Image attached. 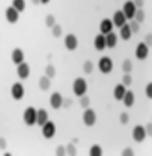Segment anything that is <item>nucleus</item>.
<instances>
[{"label": "nucleus", "instance_id": "f257e3e1", "mask_svg": "<svg viewBox=\"0 0 152 156\" xmlns=\"http://www.w3.org/2000/svg\"><path fill=\"white\" fill-rule=\"evenodd\" d=\"M88 90V85L87 81L83 78H76L73 82V93L76 97H81L85 95Z\"/></svg>", "mask_w": 152, "mask_h": 156}, {"label": "nucleus", "instance_id": "f03ea898", "mask_svg": "<svg viewBox=\"0 0 152 156\" xmlns=\"http://www.w3.org/2000/svg\"><path fill=\"white\" fill-rule=\"evenodd\" d=\"M36 118H37V110L32 106L26 107L24 113H23V120L27 126H33L36 124Z\"/></svg>", "mask_w": 152, "mask_h": 156}, {"label": "nucleus", "instance_id": "7ed1b4c3", "mask_svg": "<svg viewBox=\"0 0 152 156\" xmlns=\"http://www.w3.org/2000/svg\"><path fill=\"white\" fill-rule=\"evenodd\" d=\"M98 68L102 74H109L113 70V61L108 56H103L98 62Z\"/></svg>", "mask_w": 152, "mask_h": 156}, {"label": "nucleus", "instance_id": "20e7f679", "mask_svg": "<svg viewBox=\"0 0 152 156\" xmlns=\"http://www.w3.org/2000/svg\"><path fill=\"white\" fill-rule=\"evenodd\" d=\"M82 120H83V124L86 125V126H93L95 123H96V113H95V111L93 110V108H85V112H83V115H82Z\"/></svg>", "mask_w": 152, "mask_h": 156}, {"label": "nucleus", "instance_id": "39448f33", "mask_svg": "<svg viewBox=\"0 0 152 156\" xmlns=\"http://www.w3.org/2000/svg\"><path fill=\"white\" fill-rule=\"evenodd\" d=\"M56 133V125L54 122L48 120L45 124L42 125V135L44 138L47 140H51Z\"/></svg>", "mask_w": 152, "mask_h": 156}, {"label": "nucleus", "instance_id": "423d86ee", "mask_svg": "<svg viewBox=\"0 0 152 156\" xmlns=\"http://www.w3.org/2000/svg\"><path fill=\"white\" fill-rule=\"evenodd\" d=\"M11 95L14 100H22L25 95V88L22 82H14L11 87Z\"/></svg>", "mask_w": 152, "mask_h": 156}, {"label": "nucleus", "instance_id": "0eeeda50", "mask_svg": "<svg viewBox=\"0 0 152 156\" xmlns=\"http://www.w3.org/2000/svg\"><path fill=\"white\" fill-rule=\"evenodd\" d=\"M147 135H146V131L145 128L143 125H136L132 130V138L137 142V143H141L146 140Z\"/></svg>", "mask_w": 152, "mask_h": 156}, {"label": "nucleus", "instance_id": "6e6552de", "mask_svg": "<svg viewBox=\"0 0 152 156\" xmlns=\"http://www.w3.org/2000/svg\"><path fill=\"white\" fill-rule=\"evenodd\" d=\"M64 47L69 51L76 50L77 47H78V39L76 37V35H74V34H68L64 37Z\"/></svg>", "mask_w": 152, "mask_h": 156}, {"label": "nucleus", "instance_id": "1a4fd4ad", "mask_svg": "<svg viewBox=\"0 0 152 156\" xmlns=\"http://www.w3.org/2000/svg\"><path fill=\"white\" fill-rule=\"evenodd\" d=\"M149 48H150V47H147L144 42H140L139 44L137 45V48H136V51H134L136 57H137L138 60H140V61L147 58L149 52H150V49H149Z\"/></svg>", "mask_w": 152, "mask_h": 156}, {"label": "nucleus", "instance_id": "9d476101", "mask_svg": "<svg viewBox=\"0 0 152 156\" xmlns=\"http://www.w3.org/2000/svg\"><path fill=\"white\" fill-rule=\"evenodd\" d=\"M49 103H50V106L54 110L61 108L62 105H63V97H62V94L60 92H54L50 95Z\"/></svg>", "mask_w": 152, "mask_h": 156}, {"label": "nucleus", "instance_id": "9b49d317", "mask_svg": "<svg viewBox=\"0 0 152 156\" xmlns=\"http://www.w3.org/2000/svg\"><path fill=\"white\" fill-rule=\"evenodd\" d=\"M121 11L125 14V17H126L127 19H131V20H132L133 17H134V13L137 11V7H136V5L133 4L132 0H128V1H126V2L124 4Z\"/></svg>", "mask_w": 152, "mask_h": 156}, {"label": "nucleus", "instance_id": "f8f14e48", "mask_svg": "<svg viewBox=\"0 0 152 156\" xmlns=\"http://www.w3.org/2000/svg\"><path fill=\"white\" fill-rule=\"evenodd\" d=\"M5 18L7 20V23L10 24H16L19 20V12L13 7V6H9L5 11Z\"/></svg>", "mask_w": 152, "mask_h": 156}, {"label": "nucleus", "instance_id": "ddd939ff", "mask_svg": "<svg viewBox=\"0 0 152 156\" xmlns=\"http://www.w3.org/2000/svg\"><path fill=\"white\" fill-rule=\"evenodd\" d=\"M30 73H31V69H30L29 63L22 62L20 65L17 66V75L20 80H26L30 76Z\"/></svg>", "mask_w": 152, "mask_h": 156}, {"label": "nucleus", "instance_id": "4468645a", "mask_svg": "<svg viewBox=\"0 0 152 156\" xmlns=\"http://www.w3.org/2000/svg\"><path fill=\"white\" fill-rule=\"evenodd\" d=\"M126 22H127V18L125 17V14L123 13L121 10L115 11V12L113 13L112 23H113L114 26H116V27H121L124 24H126Z\"/></svg>", "mask_w": 152, "mask_h": 156}, {"label": "nucleus", "instance_id": "2eb2a0df", "mask_svg": "<svg viewBox=\"0 0 152 156\" xmlns=\"http://www.w3.org/2000/svg\"><path fill=\"white\" fill-rule=\"evenodd\" d=\"M113 23H112V19H108V18H105V19H102L101 23H100V26H99V29H100V34L102 35H107V34H109V32H112L113 31Z\"/></svg>", "mask_w": 152, "mask_h": 156}, {"label": "nucleus", "instance_id": "dca6fc26", "mask_svg": "<svg viewBox=\"0 0 152 156\" xmlns=\"http://www.w3.org/2000/svg\"><path fill=\"white\" fill-rule=\"evenodd\" d=\"M11 58H12V62L16 66L20 65L22 62H24V58H25L24 51H23L20 48H16V49H13L12 54H11Z\"/></svg>", "mask_w": 152, "mask_h": 156}, {"label": "nucleus", "instance_id": "f3484780", "mask_svg": "<svg viewBox=\"0 0 152 156\" xmlns=\"http://www.w3.org/2000/svg\"><path fill=\"white\" fill-rule=\"evenodd\" d=\"M105 38H106V48L108 49H113L116 47L118 44V35L115 32H109L107 35H105Z\"/></svg>", "mask_w": 152, "mask_h": 156}, {"label": "nucleus", "instance_id": "a211bd4d", "mask_svg": "<svg viewBox=\"0 0 152 156\" xmlns=\"http://www.w3.org/2000/svg\"><path fill=\"white\" fill-rule=\"evenodd\" d=\"M94 48L98 51H103L106 49V38H105V35L99 34V35L95 36V38H94Z\"/></svg>", "mask_w": 152, "mask_h": 156}, {"label": "nucleus", "instance_id": "6ab92c4d", "mask_svg": "<svg viewBox=\"0 0 152 156\" xmlns=\"http://www.w3.org/2000/svg\"><path fill=\"white\" fill-rule=\"evenodd\" d=\"M49 120V113L44 108H39L37 111V118H36V124L38 126H42Z\"/></svg>", "mask_w": 152, "mask_h": 156}, {"label": "nucleus", "instance_id": "aec40b11", "mask_svg": "<svg viewBox=\"0 0 152 156\" xmlns=\"http://www.w3.org/2000/svg\"><path fill=\"white\" fill-rule=\"evenodd\" d=\"M126 87L123 85V83H119V85H116L115 87H114L113 90V97L115 100H118V101H121V99H123V97L125 95V93H126Z\"/></svg>", "mask_w": 152, "mask_h": 156}, {"label": "nucleus", "instance_id": "412c9836", "mask_svg": "<svg viewBox=\"0 0 152 156\" xmlns=\"http://www.w3.org/2000/svg\"><path fill=\"white\" fill-rule=\"evenodd\" d=\"M121 101L124 103V105L126 107H132L134 105V101H136V95L132 91H126L125 95L123 97Z\"/></svg>", "mask_w": 152, "mask_h": 156}, {"label": "nucleus", "instance_id": "4be33fe9", "mask_svg": "<svg viewBox=\"0 0 152 156\" xmlns=\"http://www.w3.org/2000/svg\"><path fill=\"white\" fill-rule=\"evenodd\" d=\"M38 87L40 91H48L50 90L51 87V79L48 78L47 75H43L39 78V81H38Z\"/></svg>", "mask_w": 152, "mask_h": 156}, {"label": "nucleus", "instance_id": "5701e85b", "mask_svg": "<svg viewBox=\"0 0 152 156\" xmlns=\"http://www.w3.org/2000/svg\"><path fill=\"white\" fill-rule=\"evenodd\" d=\"M120 29V32H119V36L123 41H128L132 36V31H131V27H130V24H124Z\"/></svg>", "mask_w": 152, "mask_h": 156}, {"label": "nucleus", "instance_id": "b1692460", "mask_svg": "<svg viewBox=\"0 0 152 156\" xmlns=\"http://www.w3.org/2000/svg\"><path fill=\"white\" fill-rule=\"evenodd\" d=\"M12 6L19 13H22L26 7L25 0H12Z\"/></svg>", "mask_w": 152, "mask_h": 156}, {"label": "nucleus", "instance_id": "393cba45", "mask_svg": "<svg viewBox=\"0 0 152 156\" xmlns=\"http://www.w3.org/2000/svg\"><path fill=\"white\" fill-rule=\"evenodd\" d=\"M121 69H123V72L125 73V74H130L131 72H132V69H133V63H132V61L131 60H124V62H123V65H121Z\"/></svg>", "mask_w": 152, "mask_h": 156}, {"label": "nucleus", "instance_id": "a878e982", "mask_svg": "<svg viewBox=\"0 0 152 156\" xmlns=\"http://www.w3.org/2000/svg\"><path fill=\"white\" fill-rule=\"evenodd\" d=\"M89 155L90 156H101L102 155V148L99 144H94L89 149Z\"/></svg>", "mask_w": 152, "mask_h": 156}, {"label": "nucleus", "instance_id": "bb28decb", "mask_svg": "<svg viewBox=\"0 0 152 156\" xmlns=\"http://www.w3.org/2000/svg\"><path fill=\"white\" fill-rule=\"evenodd\" d=\"M51 32H52V36H54V37L58 38V37L62 36V34H63V29H62V26L60 25V24H55V25L51 27Z\"/></svg>", "mask_w": 152, "mask_h": 156}, {"label": "nucleus", "instance_id": "cd10ccee", "mask_svg": "<svg viewBox=\"0 0 152 156\" xmlns=\"http://www.w3.org/2000/svg\"><path fill=\"white\" fill-rule=\"evenodd\" d=\"M133 19L136 20V22H138V23H143L144 20H145V12H144V10H141V9H137V11L134 13V17H133Z\"/></svg>", "mask_w": 152, "mask_h": 156}, {"label": "nucleus", "instance_id": "c85d7f7f", "mask_svg": "<svg viewBox=\"0 0 152 156\" xmlns=\"http://www.w3.org/2000/svg\"><path fill=\"white\" fill-rule=\"evenodd\" d=\"M65 153H67V155H70V156L77 155V148H76L75 144L74 143L67 144V147H65Z\"/></svg>", "mask_w": 152, "mask_h": 156}, {"label": "nucleus", "instance_id": "c756f323", "mask_svg": "<svg viewBox=\"0 0 152 156\" xmlns=\"http://www.w3.org/2000/svg\"><path fill=\"white\" fill-rule=\"evenodd\" d=\"M80 105H81V107L82 108H87L90 106V98H89L88 95H81L80 97Z\"/></svg>", "mask_w": 152, "mask_h": 156}, {"label": "nucleus", "instance_id": "7c9ffc66", "mask_svg": "<svg viewBox=\"0 0 152 156\" xmlns=\"http://www.w3.org/2000/svg\"><path fill=\"white\" fill-rule=\"evenodd\" d=\"M93 70H94V63H93L92 61L87 60V61L83 63V72H85L86 74H92Z\"/></svg>", "mask_w": 152, "mask_h": 156}, {"label": "nucleus", "instance_id": "2f4dec72", "mask_svg": "<svg viewBox=\"0 0 152 156\" xmlns=\"http://www.w3.org/2000/svg\"><path fill=\"white\" fill-rule=\"evenodd\" d=\"M45 75L50 79L55 78V75H56V69H55V67L52 65H48L45 67Z\"/></svg>", "mask_w": 152, "mask_h": 156}, {"label": "nucleus", "instance_id": "473e14b6", "mask_svg": "<svg viewBox=\"0 0 152 156\" xmlns=\"http://www.w3.org/2000/svg\"><path fill=\"white\" fill-rule=\"evenodd\" d=\"M56 24V18L54 14H48L45 17V25L48 27H52V26Z\"/></svg>", "mask_w": 152, "mask_h": 156}, {"label": "nucleus", "instance_id": "72a5a7b5", "mask_svg": "<svg viewBox=\"0 0 152 156\" xmlns=\"http://www.w3.org/2000/svg\"><path fill=\"white\" fill-rule=\"evenodd\" d=\"M130 27H131L132 34H138L140 30V24L138 23V22H136L134 19H132L131 23H130Z\"/></svg>", "mask_w": 152, "mask_h": 156}, {"label": "nucleus", "instance_id": "f704fd0d", "mask_svg": "<svg viewBox=\"0 0 152 156\" xmlns=\"http://www.w3.org/2000/svg\"><path fill=\"white\" fill-rule=\"evenodd\" d=\"M132 82H133V79H132V76H131L130 74H125V75L123 76V79H121V83H123L125 87L131 86Z\"/></svg>", "mask_w": 152, "mask_h": 156}, {"label": "nucleus", "instance_id": "c9c22d12", "mask_svg": "<svg viewBox=\"0 0 152 156\" xmlns=\"http://www.w3.org/2000/svg\"><path fill=\"white\" fill-rule=\"evenodd\" d=\"M119 120H120V123H121L123 125H126L127 123L130 122V116H128V113H127V112H121V113H120V117H119Z\"/></svg>", "mask_w": 152, "mask_h": 156}, {"label": "nucleus", "instance_id": "e433bc0d", "mask_svg": "<svg viewBox=\"0 0 152 156\" xmlns=\"http://www.w3.org/2000/svg\"><path fill=\"white\" fill-rule=\"evenodd\" d=\"M57 156H64L67 155V153H65V147L64 145H58L57 148H56V153H55Z\"/></svg>", "mask_w": 152, "mask_h": 156}, {"label": "nucleus", "instance_id": "4c0bfd02", "mask_svg": "<svg viewBox=\"0 0 152 156\" xmlns=\"http://www.w3.org/2000/svg\"><path fill=\"white\" fill-rule=\"evenodd\" d=\"M145 94L149 99H152V82H149L146 85V88H145Z\"/></svg>", "mask_w": 152, "mask_h": 156}, {"label": "nucleus", "instance_id": "58836bf2", "mask_svg": "<svg viewBox=\"0 0 152 156\" xmlns=\"http://www.w3.org/2000/svg\"><path fill=\"white\" fill-rule=\"evenodd\" d=\"M121 155L123 156H133L134 155V150H133L132 148H125V149L123 150Z\"/></svg>", "mask_w": 152, "mask_h": 156}, {"label": "nucleus", "instance_id": "ea45409f", "mask_svg": "<svg viewBox=\"0 0 152 156\" xmlns=\"http://www.w3.org/2000/svg\"><path fill=\"white\" fill-rule=\"evenodd\" d=\"M147 47H151L152 45V34H147L145 36V42H144Z\"/></svg>", "mask_w": 152, "mask_h": 156}, {"label": "nucleus", "instance_id": "a19ab883", "mask_svg": "<svg viewBox=\"0 0 152 156\" xmlns=\"http://www.w3.org/2000/svg\"><path fill=\"white\" fill-rule=\"evenodd\" d=\"M145 131L147 136H152V123H147L145 126Z\"/></svg>", "mask_w": 152, "mask_h": 156}, {"label": "nucleus", "instance_id": "79ce46f5", "mask_svg": "<svg viewBox=\"0 0 152 156\" xmlns=\"http://www.w3.org/2000/svg\"><path fill=\"white\" fill-rule=\"evenodd\" d=\"M7 147V143H6V140L4 137H0V149L1 150H5Z\"/></svg>", "mask_w": 152, "mask_h": 156}, {"label": "nucleus", "instance_id": "37998d69", "mask_svg": "<svg viewBox=\"0 0 152 156\" xmlns=\"http://www.w3.org/2000/svg\"><path fill=\"white\" fill-rule=\"evenodd\" d=\"M137 9H141L144 6V0H132Z\"/></svg>", "mask_w": 152, "mask_h": 156}, {"label": "nucleus", "instance_id": "c03bdc74", "mask_svg": "<svg viewBox=\"0 0 152 156\" xmlns=\"http://www.w3.org/2000/svg\"><path fill=\"white\" fill-rule=\"evenodd\" d=\"M71 104H73V100H71V99H65V100L63 99V105H62V106L67 108V107H70Z\"/></svg>", "mask_w": 152, "mask_h": 156}, {"label": "nucleus", "instance_id": "a18cd8bd", "mask_svg": "<svg viewBox=\"0 0 152 156\" xmlns=\"http://www.w3.org/2000/svg\"><path fill=\"white\" fill-rule=\"evenodd\" d=\"M31 2H32L33 5H39V4H40V0H31Z\"/></svg>", "mask_w": 152, "mask_h": 156}, {"label": "nucleus", "instance_id": "49530a36", "mask_svg": "<svg viewBox=\"0 0 152 156\" xmlns=\"http://www.w3.org/2000/svg\"><path fill=\"white\" fill-rule=\"evenodd\" d=\"M49 2H50V0H40V4H43V5H47Z\"/></svg>", "mask_w": 152, "mask_h": 156}, {"label": "nucleus", "instance_id": "de8ad7c7", "mask_svg": "<svg viewBox=\"0 0 152 156\" xmlns=\"http://www.w3.org/2000/svg\"><path fill=\"white\" fill-rule=\"evenodd\" d=\"M11 155H12L11 153H6V154H5V156H11Z\"/></svg>", "mask_w": 152, "mask_h": 156}]
</instances>
